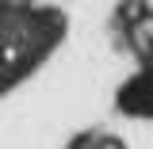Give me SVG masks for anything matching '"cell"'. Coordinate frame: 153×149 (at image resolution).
I'll return each mask as SVG.
<instances>
[{
    "label": "cell",
    "mask_w": 153,
    "mask_h": 149,
    "mask_svg": "<svg viewBox=\"0 0 153 149\" xmlns=\"http://www.w3.org/2000/svg\"><path fill=\"white\" fill-rule=\"evenodd\" d=\"M119 103H123V111H130V115H153V69L134 76V84L123 88Z\"/></svg>",
    "instance_id": "6da1fadb"
}]
</instances>
